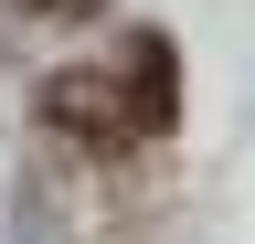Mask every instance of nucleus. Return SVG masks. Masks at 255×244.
Here are the masks:
<instances>
[{"instance_id": "nucleus-1", "label": "nucleus", "mask_w": 255, "mask_h": 244, "mask_svg": "<svg viewBox=\"0 0 255 244\" xmlns=\"http://www.w3.org/2000/svg\"><path fill=\"white\" fill-rule=\"evenodd\" d=\"M43 128L75 138V149H138L128 75H53V85H43Z\"/></svg>"}, {"instance_id": "nucleus-2", "label": "nucleus", "mask_w": 255, "mask_h": 244, "mask_svg": "<svg viewBox=\"0 0 255 244\" xmlns=\"http://www.w3.org/2000/svg\"><path fill=\"white\" fill-rule=\"evenodd\" d=\"M128 106H138V138H170V117H181V53L138 32V53H128Z\"/></svg>"}, {"instance_id": "nucleus-3", "label": "nucleus", "mask_w": 255, "mask_h": 244, "mask_svg": "<svg viewBox=\"0 0 255 244\" xmlns=\"http://www.w3.org/2000/svg\"><path fill=\"white\" fill-rule=\"evenodd\" d=\"M11 11H21V21H96L107 0H11Z\"/></svg>"}]
</instances>
